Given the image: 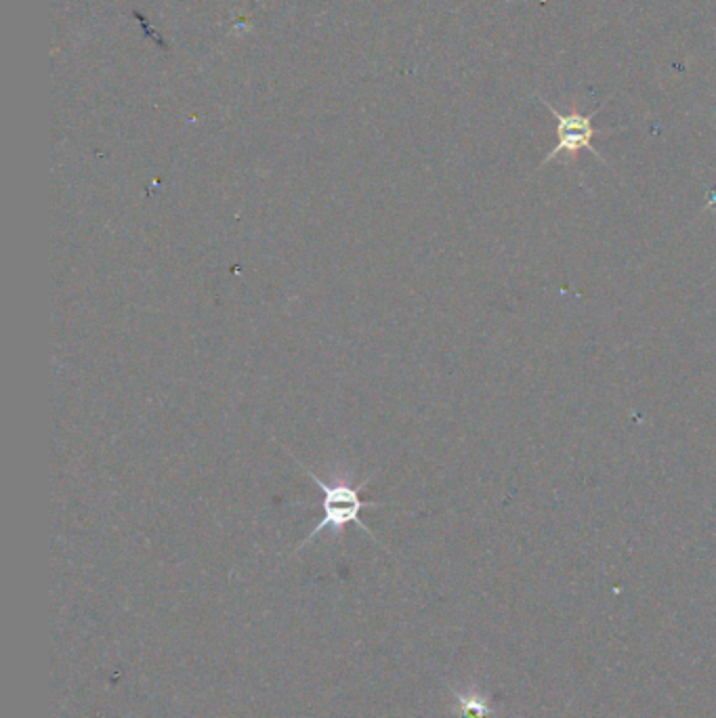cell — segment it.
Wrapping results in <instances>:
<instances>
[{"label": "cell", "mask_w": 716, "mask_h": 718, "mask_svg": "<svg viewBox=\"0 0 716 718\" xmlns=\"http://www.w3.org/2000/svg\"><path fill=\"white\" fill-rule=\"evenodd\" d=\"M542 103H544L546 108H549V110L553 112V116L557 118V145H555V150L542 160V166L553 162V160H557V158H561V156H563L567 162H574L576 156H578L582 150H588L593 156H597L601 162H605V160L601 158V154L597 152V147L593 145V139L599 135V131L593 126V118L597 116V112H599L601 108H599L597 112H593V114L584 116V114H580V112L576 110V105L572 108V112L561 114L559 110H555L553 103H546V99H542Z\"/></svg>", "instance_id": "2"}, {"label": "cell", "mask_w": 716, "mask_h": 718, "mask_svg": "<svg viewBox=\"0 0 716 718\" xmlns=\"http://www.w3.org/2000/svg\"><path fill=\"white\" fill-rule=\"evenodd\" d=\"M452 693L458 702V718H496V708L488 695L479 691L462 693L458 689H452Z\"/></svg>", "instance_id": "3"}, {"label": "cell", "mask_w": 716, "mask_h": 718, "mask_svg": "<svg viewBox=\"0 0 716 718\" xmlns=\"http://www.w3.org/2000/svg\"><path fill=\"white\" fill-rule=\"evenodd\" d=\"M294 460H297V458H294ZM297 464H299V467H303L301 460H297ZM303 471L311 477V481H313L315 485H318V488H320L322 494H324V496H322L324 517H322V519L318 521V525H315L313 530L309 532V536L303 538V540L297 544V548H294V553L303 551V548H305L313 538H318V536H320L322 532H326V530H332V534H343L345 527L351 525V523L360 527V530H362L364 534H368L376 544H381V542H378V538L374 536V532L370 530V527L364 525V521H362V517H360L364 509H372V506H387V502H364L362 496H360V492L366 488V485H368L370 481H374V475L366 477L362 483H357V485H347V483L328 485L326 481H322L318 475H315L311 469L303 467ZM381 546H383V544H381Z\"/></svg>", "instance_id": "1"}]
</instances>
